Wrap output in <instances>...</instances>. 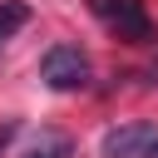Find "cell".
<instances>
[{
  "instance_id": "obj_1",
  "label": "cell",
  "mask_w": 158,
  "mask_h": 158,
  "mask_svg": "<svg viewBox=\"0 0 158 158\" xmlns=\"http://www.w3.org/2000/svg\"><path fill=\"white\" fill-rule=\"evenodd\" d=\"M40 79L54 89V94H74L89 84V59L79 44H49L40 54Z\"/></svg>"
},
{
  "instance_id": "obj_2",
  "label": "cell",
  "mask_w": 158,
  "mask_h": 158,
  "mask_svg": "<svg viewBox=\"0 0 158 158\" xmlns=\"http://www.w3.org/2000/svg\"><path fill=\"white\" fill-rule=\"evenodd\" d=\"M99 158H158V128L143 118L118 123L99 138Z\"/></svg>"
},
{
  "instance_id": "obj_3",
  "label": "cell",
  "mask_w": 158,
  "mask_h": 158,
  "mask_svg": "<svg viewBox=\"0 0 158 158\" xmlns=\"http://www.w3.org/2000/svg\"><path fill=\"white\" fill-rule=\"evenodd\" d=\"M99 20L128 44H148L153 40V20H148L143 0H99Z\"/></svg>"
},
{
  "instance_id": "obj_4",
  "label": "cell",
  "mask_w": 158,
  "mask_h": 158,
  "mask_svg": "<svg viewBox=\"0 0 158 158\" xmlns=\"http://www.w3.org/2000/svg\"><path fill=\"white\" fill-rule=\"evenodd\" d=\"M20 158H74V138L59 133V128H40V133L20 148Z\"/></svg>"
},
{
  "instance_id": "obj_5",
  "label": "cell",
  "mask_w": 158,
  "mask_h": 158,
  "mask_svg": "<svg viewBox=\"0 0 158 158\" xmlns=\"http://www.w3.org/2000/svg\"><path fill=\"white\" fill-rule=\"evenodd\" d=\"M25 25H30V5L25 0H0V44H10Z\"/></svg>"
}]
</instances>
